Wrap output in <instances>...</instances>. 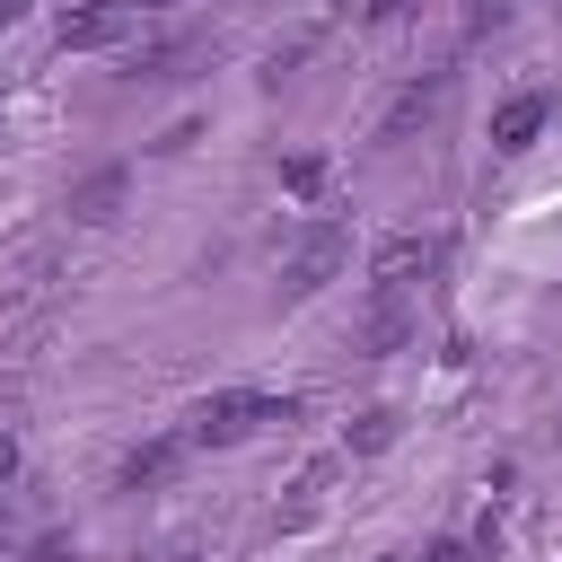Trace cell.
Instances as JSON below:
<instances>
[{"label":"cell","instance_id":"1","mask_svg":"<svg viewBox=\"0 0 562 562\" xmlns=\"http://www.w3.org/2000/svg\"><path fill=\"white\" fill-rule=\"evenodd\" d=\"M299 422V395H263V386H220L184 413V448H246L255 430Z\"/></svg>","mask_w":562,"mask_h":562},{"label":"cell","instance_id":"18","mask_svg":"<svg viewBox=\"0 0 562 562\" xmlns=\"http://www.w3.org/2000/svg\"><path fill=\"white\" fill-rule=\"evenodd\" d=\"M0 553H9V509H0Z\"/></svg>","mask_w":562,"mask_h":562},{"label":"cell","instance_id":"7","mask_svg":"<svg viewBox=\"0 0 562 562\" xmlns=\"http://www.w3.org/2000/svg\"><path fill=\"white\" fill-rule=\"evenodd\" d=\"M404 334H413V290H378L360 316V351H395Z\"/></svg>","mask_w":562,"mask_h":562},{"label":"cell","instance_id":"4","mask_svg":"<svg viewBox=\"0 0 562 562\" xmlns=\"http://www.w3.org/2000/svg\"><path fill=\"white\" fill-rule=\"evenodd\" d=\"M439 272V237H378V255H369V290H422Z\"/></svg>","mask_w":562,"mask_h":562},{"label":"cell","instance_id":"11","mask_svg":"<svg viewBox=\"0 0 562 562\" xmlns=\"http://www.w3.org/2000/svg\"><path fill=\"white\" fill-rule=\"evenodd\" d=\"M378 448H395V404H369V413H351V430H342V457H378Z\"/></svg>","mask_w":562,"mask_h":562},{"label":"cell","instance_id":"3","mask_svg":"<svg viewBox=\"0 0 562 562\" xmlns=\"http://www.w3.org/2000/svg\"><path fill=\"white\" fill-rule=\"evenodd\" d=\"M123 35H132V0H79V9L53 18V44L61 53H114Z\"/></svg>","mask_w":562,"mask_h":562},{"label":"cell","instance_id":"20","mask_svg":"<svg viewBox=\"0 0 562 562\" xmlns=\"http://www.w3.org/2000/svg\"><path fill=\"white\" fill-rule=\"evenodd\" d=\"M553 439H562V422H553Z\"/></svg>","mask_w":562,"mask_h":562},{"label":"cell","instance_id":"8","mask_svg":"<svg viewBox=\"0 0 562 562\" xmlns=\"http://www.w3.org/2000/svg\"><path fill=\"white\" fill-rule=\"evenodd\" d=\"M439 97H448V70H430V79H413L395 105H386V123H378V140H404L413 123H430L439 114Z\"/></svg>","mask_w":562,"mask_h":562},{"label":"cell","instance_id":"16","mask_svg":"<svg viewBox=\"0 0 562 562\" xmlns=\"http://www.w3.org/2000/svg\"><path fill=\"white\" fill-rule=\"evenodd\" d=\"M9 474H18V439L0 430V492H9Z\"/></svg>","mask_w":562,"mask_h":562},{"label":"cell","instance_id":"19","mask_svg":"<svg viewBox=\"0 0 562 562\" xmlns=\"http://www.w3.org/2000/svg\"><path fill=\"white\" fill-rule=\"evenodd\" d=\"M140 9H167V0H140Z\"/></svg>","mask_w":562,"mask_h":562},{"label":"cell","instance_id":"17","mask_svg":"<svg viewBox=\"0 0 562 562\" xmlns=\"http://www.w3.org/2000/svg\"><path fill=\"white\" fill-rule=\"evenodd\" d=\"M18 18H26V0H0V26H18Z\"/></svg>","mask_w":562,"mask_h":562},{"label":"cell","instance_id":"12","mask_svg":"<svg viewBox=\"0 0 562 562\" xmlns=\"http://www.w3.org/2000/svg\"><path fill=\"white\" fill-rule=\"evenodd\" d=\"M413 9H422V0H342V26H360V35H369V26H404Z\"/></svg>","mask_w":562,"mask_h":562},{"label":"cell","instance_id":"14","mask_svg":"<svg viewBox=\"0 0 562 562\" xmlns=\"http://www.w3.org/2000/svg\"><path fill=\"white\" fill-rule=\"evenodd\" d=\"M422 562H483L465 536H439V544H422Z\"/></svg>","mask_w":562,"mask_h":562},{"label":"cell","instance_id":"13","mask_svg":"<svg viewBox=\"0 0 562 562\" xmlns=\"http://www.w3.org/2000/svg\"><path fill=\"white\" fill-rule=\"evenodd\" d=\"M281 193H299V202H316V193H325V158H316V149H299V158H281Z\"/></svg>","mask_w":562,"mask_h":562},{"label":"cell","instance_id":"10","mask_svg":"<svg viewBox=\"0 0 562 562\" xmlns=\"http://www.w3.org/2000/svg\"><path fill=\"white\" fill-rule=\"evenodd\" d=\"M114 202H123V167H97V176L70 193V220H88V228H97V220H114Z\"/></svg>","mask_w":562,"mask_h":562},{"label":"cell","instance_id":"2","mask_svg":"<svg viewBox=\"0 0 562 562\" xmlns=\"http://www.w3.org/2000/svg\"><path fill=\"white\" fill-rule=\"evenodd\" d=\"M342 255H351V237H342L334 220H316V228L290 246V263H281V299H316V290L342 272Z\"/></svg>","mask_w":562,"mask_h":562},{"label":"cell","instance_id":"15","mask_svg":"<svg viewBox=\"0 0 562 562\" xmlns=\"http://www.w3.org/2000/svg\"><path fill=\"white\" fill-rule=\"evenodd\" d=\"M26 562H70V544H61V536H44V544H35Z\"/></svg>","mask_w":562,"mask_h":562},{"label":"cell","instance_id":"5","mask_svg":"<svg viewBox=\"0 0 562 562\" xmlns=\"http://www.w3.org/2000/svg\"><path fill=\"white\" fill-rule=\"evenodd\" d=\"M553 123V88H518V97H501L492 105V149L501 158H518V149H536V132Z\"/></svg>","mask_w":562,"mask_h":562},{"label":"cell","instance_id":"9","mask_svg":"<svg viewBox=\"0 0 562 562\" xmlns=\"http://www.w3.org/2000/svg\"><path fill=\"white\" fill-rule=\"evenodd\" d=\"M184 457H193V448H184V430H176V439H140V448L123 457V492H149V483H167Z\"/></svg>","mask_w":562,"mask_h":562},{"label":"cell","instance_id":"6","mask_svg":"<svg viewBox=\"0 0 562 562\" xmlns=\"http://www.w3.org/2000/svg\"><path fill=\"white\" fill-rule=\"evenodd\" d=\"M334 474H342V457H307V465L290 474V492H281V509H272V518H281V527L316 518V509H325V492H334Z\"/></svg>","mask_w":562,"mask_h":562}]
</instances>
